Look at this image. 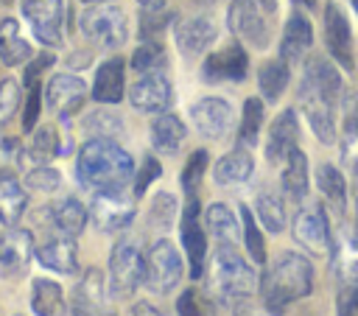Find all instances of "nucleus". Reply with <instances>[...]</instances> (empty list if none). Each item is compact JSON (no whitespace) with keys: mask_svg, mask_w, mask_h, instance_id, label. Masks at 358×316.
<instances>
[{"mask_svg":"<svg viewBox=\"0 0 358 316\" xmlns=\"http://www.w3.org/2000/svg\"><path fill=\"white\" fill-rule=\"evenodd\" d=\"M341 76L336 70V62L324 56H310L305 62V73L296 89L299 112L305 115L313 134L330 145L336 143V106L341 101Z\"/></svg>","mask_w":358,"mask_h":316,"instance_id":"1","label":"nucleus"},{"mask_svg":"<svg viewBox=\"0 0 358 316\" xmlns=\"http://www.w3.org/2000/svg\"><path fill=\"white\" fill-rule=\"evenodd\" d=\"M36 260L50 268V271H59V274H76L78 271V252H76V243L70 235H48L36 249H34Z\"/></svg>","mask_w":358,"mask_h":316,"instance_id":"22","label":"nucleus"},{"mask_svg":"<svg viewBox=\"0 0 358 316\" xmlns=\"http://www.w3.org/2000/svg\"><path fill=\"white\" fill-rule=\"evenodd\" d=\"M179 235H182V246L187 252V263H190V277L199 280L204 274V257H207V235L201 229L199 221V201L196 196H187V204L182 210V224H179Z\"/></svg>","mask_w":358,"mask_h":316,"instance_id":"15","label":"nucleus"},{"mask_svg":"<svg viewBox=\"0 0 358 316\" xmlns=\"http://www.w3.org/2000/svg\"><path fill=\"white\" fill-rule=\"evenodd\" d=\"M48 215H50L53 229L62 235H70V238L81 235L87 227V218H90V213L84 210V204L78 199H62L59 204H53L48 210Z\"/></svg>","mask_w":358,"mask_h":316,"instance_id":"31","label":"nucleus"},{"mask_svg":"<svg viewBox=\"0 0 358 316\" xmlns=\"http://www.w3.org/2000/svg\"><path fill=\"white\" fill-rule=\"evenodd\" d=\"M296 137H299V123H296V112L294 109H282L271 129H268V140H266V159L271 165L285 162V157L296 148Z\"/></svg>","mask_w":358,"mask_h":316,"instance_id":"23","label":"nucleus"},{"mask_svg":"<svg viewBox=\"0 0 358 316\" xmlns=\"http://www.w3.org/2000/svg\"><path fill=\"white\" fill-rule=\"evenodd\" d=\"M129 101H131V106L137 112H148V115L168 112V106L173 101V89H171L168 76L162 70L140 73V78L129 89Z\"/></svg>","mask_w":358,"mask_h":316,"instance_id":"13","label":"nucleus"},{"mask_svg":"<svg viewBox=\"0 0 358 316\" xmlns=\"http://www.w3.org/2000/svg\"><path fill=\"white\" fill-rule=\"evenodd\" d=\"M76 176L87 190H123L134 179V159L106 137H90L76 159Z\"/></svg>","mask_w":358,"mask_h":316,"instance_id":"2","label":"nucleus"},{"mask_svg":"<svg viewBox=\"0 0 358 316\" xmlns=\"http://www.w3.org/2000/svg\"><path fill=\"white\" fill-rule=\"evenodd\" d=\"M143 11H162L165 8V0H137Z\"/></svg>","mask_w":358,"mask_h":316,"instance_id":"56","label":"nucleus"},{"mask_svg":"<svg viewBox=\"0 0 358 316\" xmlns=\"http://www.w3.org/2000/svg\"><path fill=\"white\" fill-rule=\"evenodd\" d=\"M341 157H344L347 171H350L352 179L358 182V134L344 131V140H341Z\"/></svg>","mask_w":358,"mask_h":316,"instance_id":"52","label":"nucleus"},{"mask_svg":"<svg viewBox=\"0 0 358 316\" xmlns=\"http://www.w3.org/2000/svg\"><path fill=\"white\" fill-rule=\"evenodd\" d=\"M165 62H168V56H165V48L159 45V39H143V45H137L134 53H131V67L137 73L162 70Z\"/></svg>","mask_w":358,"mask_h":316,"instance_id":"41","label":"nucleus"},{"mask_svg":"<svg viewBox=\"0 0 358 316\" xmlns=\"http://www.w3.org/2000/svg\"><path fill=\"white\" fill-rule=\"evenodd\" d=\"M143 252L134 240H117L109 254V282L106 291L115 299H129L143 285Z\"/></svg>","mask_w":358,"mask_h":316,"instance_id":"8","label":"nucleus"},{"mask_svg":"<svg viewBox=\"0 0 358 316\" xmlns=\"http://www.w3.org/2000/svg\"><path fill=\"white\" fill-rule=\"evenodd\" d=\"M204 224H207V232L210 238L218 243V246H238L241 240V227H238V218L232 215V210L221 201L210 204L207 213H204Z\"/></svg>","mask_w":358,"mask_h":316,"instance_id":"29","label":"nucleus"},{"mask_svg":"<svg viewBox=\"0 0 358 316\" xmlns=\"http://www.w3.org/2000/svg\"><path fill=\"white\" fill-rule=\"evenodd\" d=\"M22 159L20 140L14 137H0V173H11Z\"/></svg>","mask_w":358,"mask_h":316,"instance_id":"50","label":"nucleus"},{"mask_svg":"<svg viewBox=\"0 0 358 316\" xmlns=\"http://www.w3.org/2000/svg\"><path fill=\"white\" fill-rule=\"evenodd\" d=\"M185 123L171 115V112H159L154 120H151V129H148V137H151V145L154 151L159 154H176L179 145L185 143Z\"/></svg>","mask_w":358,"mask_h":316,"instance_id":"27","label":"nucleus"},{"mask_svg":"<svg viewBox=\"0 0 358 316\" xmlns=\"http://www.w3.org/2000/svg\"><path fill=\"white\" fill-rule=\"evenodd\" d=\"M241 235H243V243H246V252L252 254V260L266 263V240H263V232L257 227L255 213L246 204H241Z\"/></svg>","mask_w":358,"mask_h":316,"instance_id":"40","label":"nucleus"},{"mask_svg":"<svg viewBox=\"0 0 358 316\" xmlns=\"http://www.w3.org/2000/svg\"><path fill=\"white\" fill-rule=\"evenodd\" d=\"M218 299L207 291H199V288H187L182 291L179 302H176V310L179 316H218Z\"/></svg>","mask_w":358,"mask_h":316,"instance_id":"38","label":"nucleus"},{"mask_svg":"<svg viewBox=\"0 0 358 316\" xmlns=\"http://www.w3.org/2000/svg\"><path fill=\"white\" fill-rule=\"evenodd\" d=\"M176 221V199L171 193H157L148 204V227L151 229H171Z\"/></svg>","mask_w":358,"mask_h":316,"instance_id":"42","label":"nucleus"},{"mask_svg":"<svg viewBox=\"0 0 358 316\" xmlns=\"http://www.w3.org/2000/svg\"><path fill=\"white\" fill-rule=\"evenodd\" d=\"M28 59H31V45L20 36L17 20H11V17L0 20V62L14 67V64H22Z\"/></svg>","mask_w":358,"mask_h":316,"instance_id":"34","label":"nucleus"},{"mask_svg":"<svg viewBox=\"0 0 358 316\" xmlns=\"http://www.w3.org/2000/svg\"><path fill=\"white\" fill-rule=\"evenodd\" d=\"M20 106V84L14 78H6L0 84V129H6V123L14 117Z\"/></svg>","mask_w":358,"mask_h":316,"instance_id":"46","label":"nucleus"},{"mask_svg":"<svg viewBox=\"0 0 358 316\" xmlns=\"http://www.w3.org/2000/svg\"><path fill=\"white\" fill-rule=\"evenodd\" d=\"M355 229H358V182H355Z\"/></svg>","mask_w":358,"mask_h":316,"instance_id":"58","label":"nucleus"},{"mask_svg":"<svg viewBox=\"0 0 358 316\" xmlns=\"http://www.w3.org/2000/svg\"><path fill=\"white\" fill-rule=\"evenodd\" d=\"M246 76H249V56L241 45H227V48L210 53L201 64V78L207 84L243 81Z\"/></svg>","mask_w":358,"mask_h":316,"instance_id":"16","label":"nucleus"},{"mask_svg":"<svg viewBox=\"0 0 358 316\" xmlns=\"http://www.w3.org/2000/svg\"><path fill=\"white\" fill-rule=\"evenodd\" d=\"M137 207L123 190H98L90 204V218L101 232H117L131 224Z\"/></svg>","mask_w":358,"mask_h":316,"instance_id":"9","label":"nucleus"},{"mask_svg":"<svg viewBox=\"0 0 358 316\" xmlns=\"http://www.w3.org/2000/svg\"><path fill=\"white\" fill-rule=\"evenodd\" d=\"M299 8H316V0H294Z\"/></svg>","mask_w":358,"mask_h":316,"instance_id":"57","label":"nucleus"},{"mask_svg":"<svg viewBox=\"0 0 358 316\" xmlns=\"http://www.w3.org/2000/svg\"><path fill=\"white\" fill-rule=\"evenodd\" d=\"M81 3H87V6H90V3H103V0H81Z\"/></svg>","mask_w":358,"mask_h":316,"instance_id":"60","label":"nucleus"},{"mask_svg":"<svg viewBox=\"0 0 358 316\" xmlns=\"http://www.w3.org/2000/svg\"><path fill=\"white\" fill-rule=\"evenodd\" d=\"M260 126H263V101L260 98H246L243 101V112H241V145H255L260 137Z\"/></svg>","mask_w":358,"mask_h":316,"instance_id":"39","label":"nucleus"},{"mask_svg":"<svg viewBox=\"0 0 358 316\" xmlns=\"http://www.w3.org/2000/svg\"><path fill=\"white\" fill-rule=\"evenodd\" d=\"M50 64H53V56H50V53L36 56V59L28 64V70H25V84H28V87H31V84H36V81H39V76H42Z\"/></svg>","mask_w":358,"mask_h":316,"instance_id":"54","label":"nucleus"},{"mask_svg":"<svg viewBox=\"0 0 358 316\" xmlns=\"http://www.w3.org/2000/svg\"><path fill=\"white\" fill-rule=\"evenodd\" d=\"M288 78H291V73H288V64L282 59H268L257 70V87H260V92L268 103L280 101V95L288 87Z\"/></svg>","mask_w":358,"mask_h":316,"instance_id":"35","label":"nucleus"},{"mask_svg":"<svg viewBox=\"0 0 358 316\" xmlns=\"http://www.w3.org/2000/svg\"><path fill=\"white\" fill-rule=\"evenodd\" d=\"M34 257V235L20 227H6L0 232V268L6 274H20Z\"/></svg>","mask_w":358,"mask_h":316,"instance_id":"21","label":"nucleus"},{"mask_svg":"<svg viewBox=\"0 0 358 316\" xmlns=\"http://www.w3.org/2000/svg\"><path fill=\"white\" fill-rule=\"evenodd\" d=\"M171 22V14L162 11H143L140 17V36L143 39H159V34L165 31V25Z\"/></svg>","mask_w":358,"mask_h":316,"instance_id":"48","label":"nucleus"},{"mask_svg":"<svg viewBox=\"0 0 358 316\" xmlns=\"http://www.w3.org/2000/svg\"><path fill=\"white\" fill-rule=\"evenodd\" d=\"M238 316H271V313H266V310H263V313H238Z\"/></svg>","mask_w":358,"mask_h":316,"instance_id":"59","label":"nucleus"},{"mask_svg":"<svg viewBox=\"0 0 358 316\" xmlns=\"http://www.w3.org/2000/svg\"><path fill=\"white\" fill-rule=\"evenodd\" d=\"M324 45L333 56V62L344 70L355 67V48H352V31H350V20L344 14V8L330 0L324 6Z\"/></svg>","mask_w":358,"mask_h":316,"instance_id":"10","label":"nucleus"},{"mask_svg":"<svg viewBox=\"0 0 358 316\" xmlns=\"http://www.w3.org/2000/svg\"><path fill=\"white\" fill-rule=\"evenodd\" d=\"M22 14L42 45L50 48L62 45V22H64L62 0H22Z\"/></svg>","mask_w":358,"mask_h":316,"instance_id":"14","label":"nucleus"},{"mask_svg":"<svg viewBox=\"0 0 358 316\" xmlns=\"http://www.w3.org/2000/svg\"><path fill=\"white\" fill-rule=\"evenodd\" d=\"M25 207H28V196L22 185L11 173H0V221L6 227H17Z\"/></svg>","mask_w":358,"mask_h":316,"instance_id":"32","label":"nucleus"},{"mask_svg":"<svg viewBox=\"0 0 358 316\" xmlns=\"http://www.w3.org/2000/svg\"><path fill=\"white\" fill-rule=\"evenodd\" d=\"M215 36H218V28L210 17H187V20H179L173 25L176 48L187 59H199L215 42Z\"/></svg>","mask_w":358,"mask_h":316,"instance_id":"18","label":"nucleus"},{"mask_svg":"<svg viewBox=\"0 0 358 316\" xmlns=\"http://www.w3.org/2000/svg\"><path fill=\"white\" fill-rule=\"evenodd\" d=\"M274 0H232L227 8L229 31L252 48H266L274 31Z\"/></svg>","mask_w":358,"mask_h":316,"instance_id":"5","label":"nucleus"},{"mask_svg":"<svg viewBox=\"0 0 358 316\" xmlns=\"http://www.w3.org/2000/svg\"><path fill=\"white\" fill-rule=\"evenodd\" d=\"M81 34L95 42L98 48H120L129 36V22L126 14L117 3L103 0V3H90L81 17H78Z\"/></svg>","mask_w":358,"mask_h":316,"instance_id":"6","label":"nucleus"},{"mask_svg":"<svg viewBox=\"0 0 358 316\" xmlns=\"http://www.w3.org/2000/svg\"><path fill=\"white\" fill-rule=\"evenodd\" d=\"M330 263L341 282H358V229H341L330 240Z\"/></svg>","mask_w":358,"mask_h":316,"instance_id":"24","label":"nucleus"},{"mask_svg":"<svg viewBox=\"0 0 358 316\" xmlns=\"http://www.w3.org/2000/svg\"><path fill=\"white\" fill-rule=\"evenodd\" d=\"M199 3H201V0H199ZM204 3H210V0H204Z\"/></svg>","mask_w":358,"mask_h":316,"instance_id":"63","label":"nucleus"},{"mask_svg":"<svg viewBox=\"0 0 358 316\" xmlns=\"http://www.w3.org/2000/svg\"><path fill=\"white\" fill-rule=\"evenodd\" d=\"M31 308L36 316H70V308H67V299L62 294V285H56L53 280H34V288H31Z\"/></svg>","mask_w":358,"mask_h":316,"instance_id":"30","label":"nucleus"},{"mask_svg":"<svg viewBox=\"0 0 358 316\" xmlns=\"http://www.w3.org/2000/svg\"><path fill=\"white\" fill-rule=\"evenodd\" d=\"M313 291V266L299 252H280L260 280L263 310L271 316L285 313V308L296 299H305Z\"/></svg>","mask_w":358,"mask_h":316,"instance_id":"3","label":"nucleus"},{"mask_svg":"<svg viewBox=\"0 0 358 316\" xmlns=\"http://www.w3.org/2000/svg\"><path fill=\"white\" fill-rule=\"evenodd\" d=\"M207 280H210V291L215 294V299L232 308H243V302H249L260 285L255 266L235 246L215 249L210 268H207Z\"/></svg>","mask_w":358,"mask_h":316,"instance_id":"4","label":"nucleus"},{"mask_svg":"<svg viewBox=\"0 0 358 316\" xmlns=\"http://www.w3.org/2000/svg\"><path fill=\"white\" fill-rule=\"evenodd\" d=\"M282 165V196L291 204H302L308 196V157L299 148H294Z\"/></svg>","mask_w":358,"mask_h":316,"instance_id":"28","label":"nucleus"},{"mask_svg":"<svg viewBox=\"0 0 358 316\" xmlns=\"http://www.w3.org/2000/svg\"><path fill=\"white\" fill-rule=\"evenodd\" d=\"M39 106H42V87L36 81L28 87V101H25V112H22V129L25 131H34L36 117H39Z\"/></svg>","mask_w":358,"mask_h":316,"instance_id":"51","label":"nucleus"},{"mask_svg":"<svg viewBox=\"0 0 358 316\" xmlns=\"http://www.w3.org/2000/svg\"><path fill=\"white\" fill-rule=\"evenodd\" d=\"M145 266H143V285L151 291V294H171L179 280H182V257L176 252V246L165 238L154 240L148 246V252L143 254Z\"/></svg>","mask_w":358,"mask_h":316,"instance_id":"7","label":"nucleus"},{"mask_svg":"<svg viewBox=\"0 0 358 316\" xmlns=\"http://www.w3.org/2000/svg\"><path fill=\"white\" fill-rule=\"evenodd\" d=\"M207 151L204 148H196L190 157H187V162H185V168H182V176H179V182H182V190L187 193V196H196V190H199V185H201V176H204V171H207Z\"/></svg>","mask_w":358,"mask_h":316,"instance_id":"43","label":"nucleus"},{"mask_svg":"<svg viewBox=\"0 0 358 316\" xmlns=\"http://www.w3.org/2000/svg\"><path fill=\"white\" fill-rule=\"evenodd\" d=\"M123 89H126V67H123V59H106L98 73H95V81H92V98L98 103H117L123 98Z\"/></svg>","mask_w":358,"mask_h":316,"instance_id":"26","label":"nucleus"},{"mask_svg":"<svg viewBox=\"0 0 358 316\" xmlns=\"http://www.w3.org/2000/svg\"><path fill=\"white\" fill-rule=\"evenodd\" d=\"M59 182H62L59 171H53V168H48V165H34V168L25 173V185H28L31 190H39V193H53V190L59 187Z\"/></svg>","mask_w":358,"mask_h":316,"instance_id":"45","label":"nucleus"},{"mask_svg":"<svg viewBox=\"0 0 358 316\" xmlns=\"http://www.w3.org/2000/svg\"><path fill=\"white\" fill-rule=\"evenodd\" d=\"M336 316H358V282H341L336 296Z\"/></svg>","mask_w":358,"mask_h":316,"instance_id":"49","label":"nucleus"},{"mask_svg":"<svg viewBox=\"0 0 358 316\" xmlns=\"http://www.w3.org/2000/svg\"><path fill=\"white\" fill-rule=\"evenodd\" d=\"M190 120H193L196 131L204 134L207 140H221L229 134V129L235 123V112L227 98L207 95L190 106Z\"/></svg>","mask_w":358,"mask_h":316,"instance_id":"12","label":"nucleus"},{"mask_svg":"<svg viewBox=\"0 0 358 316\" xmlns=\"http://www.w3.org/2000/svg\"><path fill=\"white\" fill-rule=\"evenodd\" d=\"M129 316H165V313L157 310L151 302H134L131 310H129Z\"/></svg>","mask_w":358,"mask_h":316,"instance_id":"55","label":"nucleus"},{"mask_svg":"<svg viewBox=\"0 0 358 316\" xmlns=\"http://www.w3.org/2000/svg\"><path fill=\"white\" fill-rule=\"evenodd\" d=\"M344 131L358 134V92H350L344 101Z\"/></svg>","mask_w":358,"mask_h":316,"instance_id":"53","label":"nucleus"},{"mask_svg":"<svg viewBox=\"0 0 358 316\" xmlns=\"http://www.w3.org/2000/svg\"><path fill=\"white\" fill-rule=\"evenodd\" d=\"M255 213H257V221L263 224L266 232L277 235L285 229V204H282V196L277 190H260L257 193V201H255Z\"/></svg>","mask_w":358,"mask_h":316,"instance_id":"36","label":"nucleus"},{"mask_svg":"<svg viewBox=\"0 0 358 316\" xmlns=\"http://www.w3.org/2000/svg\"><path fill=\"white\" fill-rule=\"evenodd\" d=\"M352 8H355V11H358V0H352Z\"/></svg>","mask_w":358,"mask_h":316,"instance_id":"61","label":"nucleus"},{"mask_svg":"<svg viewBox=\"0 0 358 316\" xmlns=\"http://www.w3.org/2000/svg\"><path fill=\"white\" fill-rule=\"evenodd\" d=\"M56 154H59V137H56V131L50 126L36 129L34 137H31V145L22 151L28 165H48Z\"/></svg>","mask_w":358,"mask_h":316,"instance_id":"37","label":"nucleus"},{"mask_svg":"<svg viewBox=\"0 0 358 316\" xmlns=\"http://www.w3.org/2000/svg\"><path fill=\"white\" fill-rule=\"evenodd\" d=\"M159 173H162V165L157 162V157H145L143 165H140V171H134V179H131L134 182V199L143 196L148 190V185L159 179Z\"/></svg>","mask_w":358,"mask_h":316,"instance_id":"47","label":"nucleus"},{"mask_svg":"<svg viewBox=\"0 0 358 316\" xmlns=\"http://www.w3.org/2000/svg\"><path fill=\"white\" fill-rule=\"evenodd\" d=\"M73 313L76 316H115L106 308V282L98 268H87L81 282L73 294Z\"/></svg>","mask_w":358,"mask_h":316,"instance_id":"19","label":"nucleus"},{"mask_svg":"<svg viewBox=\"0 0 358 316\" xmlns=\"http://www.w3.org/2000/svg\"><path fill=\"white\" fill-rule=\"evenodd\" d=\"M84 129H87V134H92V137L115 140V137L123 131V120H120L117 115L106 112V109H98V112H92V115L84 120Z\"/></svg>","mask_w":358,"mask_h":316,"instance_id":"44","label":"nucleus"},{"mask_svg":"<svg viewBox=\"0 0 358 316\" xmlns=\"http://www.w3.org/2000/svg\"><path fill=\"white\" fill-rule=\"evenodd\" d=\"M294 238L310 249L313 254H322L330 249V221H327V213L319 201H310V204H299L296 215H294Z\"/></svg>","mask_w":358,"mask_h":316,"instance_id":"11","label":"nucleus"},{"mask_svg":"<svg viewBox=\"0 0 358 316\" xmlns=\"http://www.w3.org/2000/svg\"><path fill=\"white\" fill-rule=\"evenodd\" d=\"M316 185H319V193L324 196V201L330 204V210L341 218L344 215V207H347V182L341 176V171L336 165H319L316 171Z\"/></svg>","mask_w":358,"mask_h":316,"instance_id":"33","label":"nucleus"},{"mask_svg":"<svg viewBox=\"0 0 358 316\" xmlns=\"http://www.w3.org/2000/svg\"><path fill=\"white\" fill-rule=\"evenodd\" d=\"M3 3H11V0H3Z\"/></svg>","mask_w":358,"mask_h":316,"instance_id":"62","label":"nucleus"},{"mask_svg":"<svg viewBox=\"0 0 358 316\" xmlns=\"http://www.w3.org/2000/svg\"><path fill=\"white\" fill-rule=\"evenodd\" d=\"M84 98H87V84L70 73H56L45 87V101L59 117L76 115L81 109Z\"/></svg>","mask_w":358,"mask_h":316,"instance_id":"17","label":"nucleus"},{"mask_svg":"<svg viewBox=\"0 0 358 316\" xmlns=\"http://www.w3.org/2000/svg\"><path fill=\"white\" fill-rule=\"evenodd\" d=\"M313 48V28L308 22V17L302 11H294L282 28V39H280V59L294 67L299 64Z\"/></svg>","mask_w":358,"mask_h":316,"instance_id":"20","label":"nucleus"},{"mask_svg":"<svg viewBox=\"0 0 358 316\" xmlns=\"http://www.w3.org/2000/svg\"><path fill=\"white\" fill-rule=\"evenodd\" d=\"M252 173H255V159H252L249 148H243V145L232 148L229 154H224V157L213 165V179H215L218 185H224V187L243 185V182L252 179Z\"/></svg>","mask_w":358,"mask_h":316,"instance_id":"25","label":"nucleus"}]
</instances>
